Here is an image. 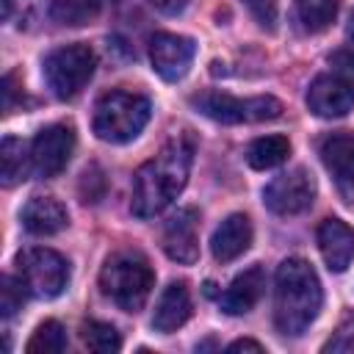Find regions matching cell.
Instances as JSON below:
<instances>
[{"mask_svg":"<svg viewBox=\"0 0 354 354\" xmlns=\"http://www.w3.org/2000/svg\"><path fill=\"white\" fill-rule=\"evenodd\" d=\"M191 163H194V138L191 133H180L133 174L130 210L138 218H152L160 210H166L185 188Z\"/></svg>","mask_w":354,"mask_h":354,"instance_id":"1","label":"cell"},{"mask_svg":"<svg viewBox=\"0 0 354 354\" xmlns=\"http://www.w3.org/2000/svg\"><path fill=\"white\" fill-rule=\"evenodd\" d=\"M324 290L315 268L301 257L279 263L274 277V324L282 335L299 337L318 318Z\"/></svg>","mask_w":354,"mask_h":354,"instance_id":"2","label":"cell"},{"mask_svg":"<svg viewBox=\"0 0 354 354\" xmlns=\"http://www.w3.org/2000/svg\"><path fill=\"white\" fill-rule=\"evenodd\" d=\"M155 285V271L141 252H116L100 271V290L124 313H138Z\"/></svg>","mask_w":354,"mask_h":354,"instance_id":"3","label":"cell"},{"mask_svg":"<svg viewBox=\"0 0 354 354\" xmlns=\"http://www.w3.org/2000/svg\"><path fill=\"white\" fill-rule=\"evenodd\" d=\"M149 113H152V105L144 94L116 88V91H108L97 100L91 130L100 141L127 144L147 127Z\"/></svg>","mask_w":354,"mask_h":354,"instance_id":"4","label":"cell"},{"mask_svg":"<svg viewBox=\"0 0 354 354\" xmlns=\"http://www.w3.org/2000/svg\"><path fill=\"white\" fill-rule=\"evenodd\" d=\"M97 55L88 44H64L47 53L41 72L58 100H72L94 75Z\"/></svg>","mask_w":354,"mask_h":354,"instance_id":"5","label":"cell"},{"mask_svg":"<svg viewBox=\"0 0 354 354\" xmlns=\"http://www.w3.org/2000/svg\"><path fill=\"white\" fill-rule=\"evenodd\" d=\"M194 105L213 122L221 124H252V122H271L279 119L282 102L274 97H232L224 91H205L194 97Z\"/></svg>","mask_w":354,"mask_h":354,"instance_id":"6","label":"cell"},{"mask_svg":"<svg viewBox=\"0 0 354 354\" xmlns=\"http://www.w3.org/2000/svg\"><path fill=\"white\" fill-rule=\"evenodd\" d=\"M17 268L19 279L28 285V293L39 299H55L64 293L69 282V263L44 246H33L17 254Z\"/></svg>","mask_w":354,"mask_h":354,"instance_id":"7","label":"cell"},{"mask_svg":"<svg viewBox=\"0 0 354 354\" xmlns=\"http://www.w3.org/2000/svg\"><path fill=\"white\" fill-rule=\"evenodd\" d=\"M315 199V180L307 169H290L263 188V202L277 216H299Z\"/></svg>","mask_w":354,"mask_h":354,"instance_id":"8","label":"cell"},{"mask_svg":"<svg viewBox=\"0 0 354 354\" xmlns=\"http://www.w3.org/2000/svg\"><path fill=\"white\" fill-rule=\"evenodd\" d=\"M75 149V130L69 124H47L36 133L30 144V158L33 169L39 177H55L66 169L69 158Z\"/></svg>","mask_w":354,"mask_h":354,"instance_id":"9","label":"cell"},{"mask_svg":"<svg viewBox=\"0 0 354 354\" xmlns=\"http://www.w3.org/2000/svg\"><path fill=\"white\" fill-rule=\"evenodd\" d=\"M196 55V44L194 39L188 36H180V33H155L149 39V61H152V69L174 83V80H183L191 69V61Z\"/></svg>","mask_w":354,"mask_h":354,"instance_id":"10","label":"cell"},{"mask_svg":"<svg viewBox=\"0 0 354 354\" xmlns=\"http://www.w3.org/2000/svg\"><path fill=\"white\" fill-rule=\"evenodd\" d=\"M307 108L321 119H340L354 108V86L343 75H318L307 88Z\"/></svg>","mask_w":354,"mask_h":354,"instance_id":"11","label":"cell"},{"mask_svg":"<svg viewBox=\"0 0 354 354\" xmlns=\"http://www.w3.org/2000/svg\"><path fill=\"white\" fill-rule=\"evenodd\" d=\"M163 252L183 263L191 266L199 257V213L194 207H180L174 216H169L163 227Z\"/></svg>","mask_w":354,"mask_h":354,"instance_id":"12","label":"cell"},{"mask_svg":"<svg viewBox=\"0 0 354 354\" xmlns=\"http://www.w3.org/2000/svg\"><path fill=\"white\" fill-rule=\"evenodd\" d=\"M321 160L326 171L335 177L337 191L346 202L354 199V136L351 133H329L321 141Z\"/></svg>","mask_w":354,"mask_h":354,"instance_id":"13","label":"cell"},{"mask_svg":"<svg viewBox=\"0 0 354 354\" xmlns=\"http://www.w3.org/2000/svg\"><path fill=\"white\" fill-rule=\"evenodd\" d=\"M318 249L329 271H346L354 260V230L340 218H324L318 224Z\"/></svg>","mask_w":354,"mask_h":354,"instance_id":"14","label":"cell"},{"mask_svg":"<svg viewBox=\"0 0 354 354\" xmlns=\"http://www.w3.org/2000/svg\"><path fill=\"white\" fill-rule=\"evenodd\" d=\"M252 238H254V230H252L249 216L232 213L216 227V232L210 238V252L218 263H232L252 246Z\"/></svg>","mask_w":354,"mask_h":354,"instance_id":"15","label":"cell"},{"mask_svg":"<svg viewBox=\"0 0 354 354\" xmlns=\"http://www.w3.org/2000/svg\"><path fill=\"white\" fill-rule=\"evenodd\" d=\"M263 290H266V271L260 266H249L224 290L221 310L227 315H243V313H249L263 299Z\"/></svg>","mask_w":354,"mask_h":354,"instance_id":"16","label":"cell"},{"mask_svg":"<svg viewBox=\"0 0 354 354\" xmlns=\"http://www.w3.org/2000/svg\"><path fill=\"white\" fill-rule=\"evenodd\" d=\"M188 318H191V293H188V285L185 282H171L160 293V299L155 304L152 329L169 335V332L180 329Z\"/></svg>","mask_w":354,"mask_h":354,"instance_id":"17","label":"cell"},{"mask_svg":"<svg viewBox=\"0 0 354 354\" xmlns=\"http://www.w3.org/2000/svg\"><path fill=\"white\" fill-rule=\"evenodd\" d=\"M66 207L55 196H30L22 207V227L33 235H55L66 227Z\"/></svg>","mask_w":354,"mask_h":354,"instance_id":"18","label":"cell"},{"mask_svg":"<svg viewBox=\"0 0 354 354\" xmlns=\"http://www.w3.org/2000/svg\"><path fill=\"white\" fill-rule=\"evenodd\" d=\"M30 166H33V158H30L25 141H19L14 136H6L3 144H0V177H3V185L11 188L19 180H25Z\"/></svg>","mask_w":354,"mask_h":354,"instance_id":"19","label":"cell"},{"mask_svg":"<svg viewBox=\"0 0 354 354\" xmlns=\"http://www.w3.org/2000/svg\"><path fill=\"white\" fill-rule=\"evenodd\" d=\"M288 155H290V141L285 136H263L246 147V163L260 171L285 163Z\"/></svg>","mask_w":354,"mask_h":354,"instance_id":"20","label":"cell"},{"mask_svg":"<svg viewBox=\"0 0 354 354\" xmlns=\"http://www.w3.org/2000/svg\"><path fill=\"white\" fill-rule=\"evenodd\" d=\"M296 22L307 33L326 30L337 17V0H293Z\"/></svg>","mask_w":354,"mask_h":354,"instance_id":"21","label":"cell"},{"mask_svg":"<svg viewBox=\"0 0 354 354\" xmlns=\"http://www.w3.org/2000/svg\"><path fill=\"white\" fill-rule=\"evenodd\" d=\"M100 6L102 3L97 0H53L50 19L66 28H80V25H88L100 14Z\"/></svg>","mask_w":354,"mask_h":354,"instance_id":"22","label":"cell"},{"mask_svg":"<svg viewBox=\"0 0 354 354\" xmlns=\"http://www.w3.org/2000/svg\"><path fill=\"white\" fill-rule=\"evenodd\" d=\"M25 348L30 354H58L66 348V329L58 321H44L36 326V332Z\"/></svg>","mask_w":354,"mask_h":354,"instance_id":"23","label":"cell"},{"mask_svg":"<svg viewBox=\"0 0 354 354\" xmlns=\"http://www.w3.org/2000/svg\"><path fill=\"white\" fill-rule=\"evenodd\" d=\"M83 343L94 354H113V351L122 348L119 332L105 321H86L83 324Z\"/></svg>","mask_w":354,"mask_h":354,"instance_id":"24","label":"cell"},{"mask_svg":"<svg viewBox=\"0 0 354 354\" xmlns=\"http://www.w3.org/2000/svg\"><path fill=\"white\" fill-rule=\"evenodd\" d=\"M25 293H28V285L22 279L3 277V282H0V313H3V318H11L17 310H22Z\"/></svg>","mask_w":354,"mask_h":354,"instance_id":"25","label":"cell"},{"mask_svg":"<svg viewBox=\"0 0 354 354\" xmlns=\"http://www.w3.org/2000/svg\"><path fill=\"white\" fill-rule=\"evenodd\" d=\"M243 3L263 28H274V22H277V3L274 0H243Z\"/></svg>","mask_w":354,"mask_h":354,"instance_id":"26","label":"cell"},{"mask_svg":"<svg viewBox=\"0 0 354 354\" xmlns=\"http://www.w3.org/2000/svg\"><path fill=\"white\" fill-rule=\"evenodd\" d=\"M324 351H354V318L346 321V324L335 332V337L326 340Z\"/></svg>","mask_w":354,"mask_h":354,"instance_id":"27","label":"cell"},{"mask_svg":"<svg viewBox=\"0 0 354 354\" xmlns=\"http://www.w3.org/2000/svg\"><path fill=\"white\" fill-rule=\"evenodd\" d=\"M329 64L340 72V75H354V44H346L343 50L329 55Z\"/></svg>","mask_w":354,"mask_h":354,"instance_id":"28","label":"cell"},{"mask_svg":"<svg viewBox=\"0 0 354 354\" xmlns=\"http://www.w3.org/2000/svg\"><path fill=\"white\" fill-rule=\"evenodd\" d=\"M152 8H158L160 14H180L185 6H188V0H147Z\"/></svg>","mask_w":354,"mask_h":354,"instance_id":"29","label":"cell"},{"mask_svg":"<svg viewBox=\"0 0 354 354\" xmlns=\"http://www.w3.org/2000/svg\"><path fill=\"white\" fill-rule=\"evenodd\" d=\"M227 351H263V346L257 340H235L227 346Z\"/></svg>","mask_w":354,"mask_h":354,"instance_id":"30","label":"cell"},{"mask_svg":"<svg viewBox=\"0 0 354 354\" xmlns=\"http://www.w3.org/2000/svg\"><path fill=\"white\" fill-rule=\"evenodd\" d=\"M346 36H348V44H354V11L348 17V25H346Z\"/></svg>","mask_w":354,"mask_h":354,"instance_id":"31","label":"cell"},{"mask_svg":"<svg viewBox=\"0 0 354 354\" xmlns=\"http://www.w3.org/2000/svg\"><path fill=\"white\" fill-rule=\"evenodd\" d=\"M97 3H113V0H97Z\"/></svg>","mask_w":354,"mask_h":354,"instance_id":"32","label":"cell"}]
</instances>
